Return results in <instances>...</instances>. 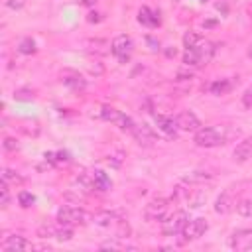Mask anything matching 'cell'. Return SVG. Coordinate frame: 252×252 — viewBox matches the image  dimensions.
Masks as SVG:
<instances>
[{"instance_id":"obj_35","label":"cell","mask_w":252,"mask_h":252,"mask_svg":"<svg viewBox=\"0 0 252 252\" xmlns=\"http://www.w3.org/2000/svg\"><path fill=\"white\" fill-rule=\"evenodd\" d=\"M4 150H8V152L18 150V142H16V138H4Z\"/></svg>"},{"instance_id":"obj_24","label":"cell","mask_w":252,"mask_h":252,"mask_svg":"<svg viewBox=\"0 0 252 252\" xmlns=\"http://www.w3.org/2000/svg\"><path fill=\"white\" fill-rule=\"evenodd\" d=\"M39 238H53L55 234H57V228H55V224H51V222H41L39 226H37V232H35Z\"/></svg>"},{"instance_id":"obj_9","label":"cell","mask_w":252,"mask_h":252,"mask_svg":"<svg viewBox=\"0 0 252 252\" xmlns=\"http://www.w3.org/2000/svg\"><path fill=\"white\" fill-rule=\"evenodd\" d=\"M0 250L4 252H22V250H33V244L24 238L22 234H6L0 242Z\"/></svg>"},{"instance_id":"obj_39","label":"cell","mask_w":252,"mask_h":252,"mask_svg":"<svg viewBox=\"0 0 252 252\" xmlns=\"http://www.w3.org/2000/svg\"><path fill=\"white\" fill-rule=\"evenodd\" d=\"M248 55H250V57H252V47H250V51H248Z\"/></svg>"},{"instance_id":"obj_1","label":"cell","mask_w":252,"mask_h":252,"mask_svg":"<svg viewBox=\"0 0 252 252\" xmlns=\"http://www.w3.org/2000/svg\"><path fill=\"white\" fill-rule=\"evenodd\" d=\"M215 51H217V43H213V41H209V39L203 37L197 45L185 49V53H183V63H185V67H195V69H199V67L207 65V63L213 59Z\"/></svg>"},{"instance_id":"obj_17","label":"cell","mask_w":252,"mask_h":252,"mask_svg":"<svg viewBox=\"0 0 252 252\" xmlns=\"http://www.w3.org/2000/svg\"><path fill=\"white\" fill-rule=\"evenodd\" d=\"M85 47H87L89 53H94V55H106V53H110V43L106 39H100V37L87 39L85 41Z\"/></svg>"},{"instance_id":"obj_33","label":"cell","mask_w":252,"mask_h":252,"mask_svg":"<svg viewBox=\"0 0 252 252\" xmlns=\"http://www.w3.org/2000/svg\"><path fill=\"white\" fill-rule=\"evenodd\" d=\"M4 4H6V8H10V10H22V8L28 4V0H4Z\"/></svg>"},{"instance_id":"obj_18","label":"cell","mask_w":252,"mask_h":252,"mask_svg":"<svg viewBox=\"0 0 252 252\" xmlns=\"http://www.w3.org/2000/svg\"><path fill=\"white\" fill-rule=\"evenodd\" d=\"M118 220H120V217L112 211H98L93 215V222L98 226H116Z\"/></svg>"},{"instance_id":"obj_5","label":"cell","mask_w":252,"mask_h":252,"mask_svg":"<svg viewBox=\"0 0 252 252\" xmlns=\"http://www.w3.org/2000/svg\"><path fill=\"white\" fill-rule=\"evenodd\" d=\"M98 116H100L102 120L112 122L114 126H118L122 132H132V128H134V124H136L130 116H126L124 112H120V110H116V108H112V106H108V104H102V106H100Z\"/></svg>"},{"instance_id":"obj_27","label":"cell","mask_w":252,"mask_h":252,"mask_svg":"<svg viewBox=\"0 0 252 252\" xmlns=\"http://www.w3.org/2000/svg\"><path fill=\"white\" fill-rule=\"evenodd\" d=\"M55 238H57L59 242H69V240H73V226H69V224H61V228H57Z\"/></svg>"},{"instance_id":"obj_23","label":"cell","mask_w":252,"mask_h":252,"mask_svg":"<svg viewBox=\"0 0 252 252\" xmlns=\"http://www.w3.org/2000/svg\"><path fill=\"white\" fill-rule=\"evenodd\" d=\"M2 179H4L6 183H10V185H22V183H24V177H22L18 171L8 169V167L2 169Z\"/></svg>"},{"instance_id":"obj_15","label":"cell","mask_w":252,"mask_h":252,"mask_svg":"<svg viewBox=\"0 0 252 252\" xmlns=\"http://www.w3.org/2000/svg\"><path fill=\"white\" fill-rule=\"evenodd\" d=\"M250 158H252V138H246V140L236 144V148L232 152V159L238 161V163H244Z\"/></svg>"},{"instance_id":"obj_3","label":"cell","mask_w":252,"mask_h":252,"mask_svg":"<svg viewBox=\"0 0 252 252\" xmlns=\"http://www.w3.org/2000/svg\"><path fill=\"white\" fill-rule=\"evenodd\" d=\"M57 220L59 224H69V226H77V224H89L93 220V215L83 209V207H75V205H65L57 211Z\"/></svg>"},{"instance_id":"obj_22","label":"cell","mask_w":252,"mask_h":252,"mask_svg":"<svg viewBox=\"0 0 252 252\" xmlns=\"http://www.w3.org/2000/svg\"><path fill=\"white\" fill-rule=\"evenodd\" d=\"M209 179H213V173H209V171H191L183 177L185 183H203Z\"/></svg>"},{"instance_id":"obj_13","label":"cell","mask_w":252,"mask_h":252,"mask_svg":"<svg viewBox=\"0 0 252 252\" xmlns=\"http://www.w3.org/2000/svg\"><path fill=\"white\" fill-rule=\"evenodd\" d=\"M130 134L136 138V142H138L140 146H154V144L158 142L156 132H154L152 126H148V124H134V128H132Z\"/></svg>"},{"instance_id":"obj_38","label":"cell","mask_w":252,"mask_h":252,"mask_svg":"<svg viewBox=\"0 0 252 252\" xmlns=\"http://www.w3.org/2000/svg\"><path fill=\"white\" fill-rule=\"evenodd\" d=\"M246 12H248V16L252 18V4H248V8H246Z\"/></svg>"},{"instance_id":"obj_34","label":"cell","mask_w":252,"mask_h":252,"mask_svg":"<svg viewBox=\"0 0 252 252\" xmlns=\"http://www.w3.org/2000/svg\"><path fill=\"white\" fill-rule=\"evenodd\" d=\"M242 104H244V108H252V87H248V89L244 91V94H242Z\"/></svg>"},{"instance_id":"obj_26","label":"cell","mask_w":252,"mask_h":252,"mask_svg":"<svg viewBox=\"0 0 252 252\" xmlns=\"http://www.w3.org/2000/svg\"><path fill=\"white\" fill-rule=\"evenodd\" d=\"M236 213L240 215V217H250L252 215V201L250 199H240V201H236Z\"/></svg>"},{"instance_id":"obj_20","label":"cell","mask_w":252,"mask_h":252,"mask_svg":"<svg viewBox=\"0 0 252 252\" xmlns=\"http://www.w3.org/2000/svg\"><path fill=\"white\" fill-rule=\"evenodd\" d=\"M232 89H234V81H230V79H220V81H215V83H211V85L207 87V91H209L211 94H215V96L226 94V93H230Z\"/></svg>"},{"instance_id":"obj_31","label":"cell","mask_w":252,"mask_h":252,"mask_svg":"<svg viewBox=\"0 0 252 252\" xmlns=\"http://www.w3.org/2000/svg\"><path fill=\"white\" fill-rule=\"evenodd\" d=\"M18 203H20V207L28 209V207H32V205L35 203V197H33L30 191H20V193H18Z\"/></svg>"},{"instance_id":"obj_28","label":"cell","mask_w":252,"mask_h":252,"mask_svg":"<svg viewBox=\"0 0 252 252\" xmlns=\"http://www.w3.org/2000/svg\"><path fill=\"white\" fill-rule=\"evenodd\" d=\"M8 205H10V183H6L2 179V185H0V207L8 209Z\"/></svg>"},{"instance_id":"obj_36","label":"cell","mask_w":252,"mask_h":252,"mask_svg":"<svg viewBox=\"0 0 252 252\" xmlns=\"http://www.w3.org/2000/svg\"><path fill=\"white\" fill-rule=\"evenodd\" d=\"M102 20H104V16L98 14V12H89V16H87V22L89 24H96V22H102Z\"/></svg>"},{"instance_id":"obj_12","label":"cell","mask_w":252,"mask_h":252,"mask_svg":"<svg viewBox=\"0 0 252 252\" xmlns=\"http://www.w3.org/2000/svg\"><path fill=\"white\" fill-rule=\"evenodd\" d=\"M175 124H177L179 130H183V132H193V134H195L199 128H203L199 116H197L195 112H191V110L179 112V114L175 116Z\"/></svg>"},{"instance_id":"obj_11","label":"cell","mask_w":252,"mask_h":252,"mask_svg":"<svg viewBox=\"0 0 252 252\" xmlns=\"http://www.w3.org/2000/svg\"><path fill=\"white\" fill-rule=\"evenodd\" d=\"M59 77H61V83H63L67 89L75 91V93L85 91V87H87V79H83V75H81L79 71H75V69H63V71L59 73Z\"/></svg>"},{"instance_id":"obj_10","label":"cell","mask_w":252,"mask_h":252,"mask_svg":"<svg viewBox=\"0 0 252 252\" xmlns=\"http://www.w3.org/2000/svg\"><path fill=\"white\" fill-rule=\"evenodd\" d=\"M230 250H252V228L234 230L226 240Z\"/></svg>"},{"instance_id":"obj_16","label":"cell","mask_w":252,"mask_h":252,"mask_svg":"<svg viewBox=\"0 0 252 252\" xmlns=\"http://www.w3.org/2000/svg\"><path fill=\"white\" fill-rule=\"evenodd\" d=\"M156 124H158V128L165 134V136H169V138H175L177 136V124H175V118H169V116H163V114H156Z\"/></svg>"},{"instance_id":"obj_29","label":"cell","mask_w":252,"mask_h":252,"mask_svg":"<svg viewBox=\"0 0 252 252\" xmlns=\"http://www.w3.org/2000/svg\"><path fill=\"white\" fill-rule=\"evenodd\" d=\"M201 39H203L201 33H197V32H187V33L183 35V45H185V49H189V47L197 45Z\"/></svg>"},{"instance_id":"obj_14","label":"cell","mask_w":252,"mask_h":252,"mask_svg":"<svg viewBox=\"0 0 252 252\" xmlns=\"http://www.w3.org/2000/svg\"><path fill=\"white\" fill-rule=\"evenodd\" d=\"M234 207H236V197H234V191H232V189L222 191V193L217 197V201H215V213H219V215H226V213H230Z\"/></svg>"},{"instance_id":"obj_21","label":"cell","mask_w":252,"mask_h":252,"mask_svg":"<svg viewBox=\"0 0 252 252\" xmlns=\"http://www.w3.org/2000/svg\"><path fill=\"white\" fill-rule=\"evenodd\" d=\"M91 175H93V185H94V191H108V189L112 187V181H110V177H108L104 171L94 169V171H91Z\"/></svg>"},{"instance_id":"obj_25","label":"cell","mask_w":252,"mask_h":252,"mask_svg":"<svg viewBox=\"0 0 252 252\" xmlns=\"http://www.w3.org/2000/svg\"><path fill=\"white\" fill-rule=\"evenodd\" d=\"M18 51L24 53V55H32V53H35V41H33L32 37H24V39H20V43H18Z\"/></svg>"},{"instance_id":"obj_4","label":"cell","mask_w":252,"mask_h":252,"mask_svg":"<svg viewBox=\"0 0 252 252\" xmlns=\"http://www.w3.org/2000/svg\"><path fill=\"white\" fill-rule=\"evenodd\" d=\"M173 211H171V201L169 199H165V197H156V199H152L146 207H144V217H146V220H150V222H154V220H165L169 215H171Z\"/></svg>"},{"instance_id":"obj_7","label":"cell","mask_w":252,"mask_h":252,"mask_svg":"<svg viewBox=\"0 0 252 252\" xmlns=\"http://www.w3.org/2000/svg\"><path fill=\"white\" fill-rule=\"evenodd\" d=\"M187 222H189L187 213L185 211H175L165 220H161V232L165 236H177V234L183 232V228H185Z\"/></svg>"},{"instance_id":"obj_30","label":"cell","mask_w":252,"mask_h":252,"mask_svg":"<svg viewBox=\"0 0 252 252\" xmlns=\"http://www.w3.org/2000/svg\"><path fill=\"white\" fill-rule=\"evenodd\" d=\"M14 98L22 100V102H30L35 98V93L32 89H18V91H14Z\"/></svg>"},{"instance_id":"obj_6","label":"cell","mask_w":252,"mask_h":252,"mask_svg":"<svg viewBox=\"0 0 252 252\" xmlns=\"http://www.w3.org/2000/svg\"><path fill=\"white\" fill-rule=\"evenodd\" d=\"M132 51H134V41H132V37L126 35V33L116 35V37L112 39V43H110V53H112L120 63H128Z\"/></svg>"},{"instance_id":"obj_2","label":"cell","mask_w":252,"mask_h":252,"mask_svg":"<svg viewBox=\"0 0 252 252\" xmlns=\"http://www.w3.org/2000/svg\"><path fill=\"white\" fill-rule=\"evenodd\" d=\"M230 138L228 126H203L195 132V144L199 148H217L226 144Z\"/></svg>"},{"instance_id":"obj_8","label":"cell","mask_w":252,"mask_h":252,"mask_svg":"<svg viewBox=\"0 0 252 252\" xmlns=\"http://www.w3.org/2000/svg\"><path fill=\"white\" fill-rule=\"evenodd\" d=\"M207 228H209V222L205 220V219H193V220H189L187 224H185V228H183V232H181V240H179V244H185V242H191V240H197V238H201L205 232H207Z\"/></svg>"},{"instance_id":"obj_19","label":"cell","mask_w":252,"mask_h":252,"mask_svg":"<svg viewBox=\"0 0 252 252\" xmlns=\"http://www.w3.org/2000/svg\"><path fill=\"white\" fill-rule=\"evenodd\" d=\"M138 20H140L144 26H148V28L159 26V14L154 12V10H150L148 6H142V8L138 10Z\"/></svg>"},{"instance_id":"obj_32","label":"cell","mask_w":252,"mask_h":252,"mask_svg":"<svg viewBox=\"0 0 252 252\" xmlns=\"http://www.w3.org/2000/svg\"><path fill=\"white\" fill-rule=\"evenodd\" d=\"M89 71H91L94 77H100V75H104V65H102L98 59H93V61L89 63Z\"/></svg>"},{"instance_id":"obj_37","label":"cell","mask_w":252,"mask_h":252,"mask_svg":"<svg viewBox=\"0 0 252 252\" xmlns=\"http://www.w3.org/2000/svg\"><path fill=\"white\" fill-rule=\"evenodd\" d=\"M81 4H87V6H93V4H96V0H79Z\"/></svg>"}]
</instances>
